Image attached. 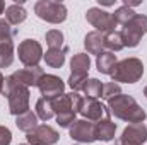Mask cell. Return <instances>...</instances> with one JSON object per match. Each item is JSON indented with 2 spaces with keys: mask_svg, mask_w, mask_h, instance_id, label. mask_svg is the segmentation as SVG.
<instances>
[{
  "mask_svg": "<svg viewBox=\"0 0 147 145\" xmlns=\"http://www.w3.org/2000/svg\"><path fill=\"white\" fill-rule=\"evenodd\" d=\"M108 111L115 118L128 121L130 125L135 123H144L146 119V111L137 104V101L128 96V94H120L116 97H113L111 101H108Z\"/></svg>",
  "mask_w": 147,
  "mask_h": 145,
  "instance_id": "cell-1",
  "label": "cell"
},
{
  "mask_svg": "<svg viewBox=\"0 0 147 145\" xmlns=\"http://www.w3.org/2000/svg\"><path fill=\"white\" fill-rule=\"evenodd\" d=\"M3 96L9 97V111L10 114H24L29 111V89L19 82H16L10 77L5 79V87H3Z\"/></svg>",
  "mask_w": 147,
  "mask_h": 145,
  "instance_id": "cell-2",
  "label": "cell"
},
{
  "mask_svg": "<svg viewBox=\"0 0 147 145\" xmlns=\"http://www.w3.org/2000/svg\"><path fill=\"white\" fill-rule=\"evenodd\" d=\"M53 101V111L57 114V121L62 128H70L74 121H75V114L79 113V106L82 97L77 92H69V94H62Z\"/></svg>",
  "mask_w": 147,
  "mask_h": 145,
  "instance_id": "cell-3",
  "label": "cell"
},
{
  "mask_svg": "<svg viewBox=\"0 0 147 145\" xmlns=\"http://www.w3.org/2000/svg\"><path fill=\"white\" fill-rule=\"evenodd\" d=\"M144 75V63L139 58H125L121 62H116L111 79L113 82H125V84H135Z\"/></svg>",
  "mask_w": 147,
  "mask_h": 145,
  "instance_id": "cell-4",
  "label": "cell"
},
{
  "mask_svg": "<svg viewBox=\"0 0 147 145\" xmlns=\"http://www.w3.org/2000/svg\"><path fill=\"white\" fill-rule=\"evenodd\" d=\"M34 12L39 19L50 22V24H60L67 19V9L60 2L53 0H39L34 5Z\"/></svg>",
  "mask_w": 147,
  "mask_h": 145,
  "instance_id": "cell-5",
  "label": "cell"
},
{
  "mask_svg": "<svg viewBox=\"0 0 147 145\" xmlns=\"http://www.w3.org/2000/svg\"><path fill=\"white\" fill-rule=\"evenodd\" d=\"M123 41H125V46L128 48H135L144 34H147V15L142 14H135L125 26H123Z\"/></svg>",
  "mask_w": 147,
  "mask_h": 145,
  "instance_id": "cell-6",
  "label": "cell"
},
{
  "mask_svg": "<svg viewBox=\"0 0 147 145\" xmlns=\"http://www.w3.org/2000/svg\"><path fill=\"white\" fill-rule=\"evenodd\" d=\"M17 55L24 67H38L43 58V48L36 39H24L17 48Z\"/></svg>",
  "mask_w": 147,
  "mask_h": 145,
  "instance_id": "cell-7",
  "label": "cell"
},
{
  "mask_svg": "<svg viewBox=\"0 0 147 145\" xmlns=\"http://www.w3.org/2000/svg\"><path fill=\"white\" fill-rule=\"evenodd\" d=\"M86 19H87V22L92 28H96L98 33H111L116 28V22L113 21V15H111L110 12L101 10L99 7L89 9L87 14H86Z\"/></svg>",
  "mask_w": 147,
  "mask_h": 145,
  "instance_id": "cell-8",
  "label": "cell"
},
{
  "mask_svg": "<svg viewBox=\"0 0 147 145\" xmlns=\"http://www.w3.org/2000/svg\"><path fill=\"white\" fill-rule=\"evenodd\" d=\"M69 133H70V138L80 144H91L96 140L94 123L87 119H75L69 128Z\"/></svg>",
  "mask_w": 147,
  "mask_h": 145,
  "instance_id": "cell-9",
  "label": "cell"
},
{
  "mask_svg": "<svg viewBox=\"0 0 147 145\" xmlns=\"http://www.w3.org/2000/svg\"><path fill=\"white\" fill-rule=\"evenodd\" d=\"M147 142V126L144 123L128 125L115 145H142Z\"/></svg>",
  "mask_w": 147,
  "mask_h": 145,
  "instance_id": "cell-10",
  "label": "cell"
},
{
  "mask_svg": "<svg viewBox=\"0 0 147 145\" xmlns=\"http://www.w3.org/2000/svg\"><path fill=\"white\" fill-rule=\"evenodd\" d=\"M28 142L29 145H55L58 142L60 135L55 128L48 125H38L33 132L28 133Z\"/></svg>",
  "mask_w": 147,
  "mask_h": 145,
  "instance_id": "cell-11",
  "label": "cell"
},
{
  "mask_svg": "<svg viewBox=\"0 0 147 145\" xmlns=\"http://www.w3.org/2000/svg\"><path fill=\"white\" fill-rule=\"evenodd\" d=\"M38 89H39V92H41V96L45 97V99H57L58 96H62L63 94V89H65V84H63V80L60 79V77H57V75H43V79L39 80V84H38Z\"/></svg>",
  "mask_w": 147,
  "mask_h": 145,
  "instance_id": "cell-12",
  "label": "cell"
},
{
  "mask_svg": "<svg viewBox=\"0 0 147 145\" xmlns=\"http://www.w3.org/2000/svg\"><path fill=\"white\" fill-rule=\"evenodd\" d=\"M79 113L87 121H99V119H103V116L111 114L108 108H105L98 99H91V97H82L80 106H79Z\"/></svg>",
  "mask_w": 147,
  "mask_h": 145,
  "instance_id": "cell-13",
  "label": "cell"
},
{
  "mask_svg": "<svg viewBox=\"0 0 147 145\" xmlns=\"http://www.w3.org/2000/svg\"><path fill=\"white\" fill-rule=\"evenodd\" d=\"M43 75H45V70L41 67H26V68H21V70L12 73V79L16 82H19V84L26 85V87H29V85H36L38 87Z\"/></svg>",
  "mask_w": 147,
  "mask_h": 145,
  "instance_id": "cell-14",
  "label": "cell"
},
{
  "mask_svg": "<svg viewBox=\"0 0 147 145\" xmlns=\"http://www.w3.org/2000/svg\"><path fill=\"white\" fill-rule=\"evenodd\" d=\"M111 114H106L103 119L94 123V130H96V140H103V142H110L115 137L116 132V123H113L110 118Z\"/></svg>",
  "mask_w": 147,
  "mask_h": 145,
  "instance_id": "cell-15",
  "label": "cell"
},
{
  "mask_svg": "<svg viewBox=\"0 0 147 145\" xmlns=\"http://www.w3.org/2000/svg\"><path fill=\"white\" fill-rule=\"evenodd\" d=\"M84 46H86L87 53L101 55L103 50H105V36H103V33H98V31L89 33L86 36V39H84Z\"/></svg>",
  "mask_w": 147,
  "mask_h": 145,
  "instance_id": "cell-16",
  "label": "cell"
},
{
  "mask_svg": "<svg viewBox=\"0 0 147 145\" xmlns=\"http://www.w3.org/2000/svg\"><path fill=\"white\" fill-rule=\"evenodd\" d=\"M14 62V43L12 38L0 39V68L10 67Z\"/></svg>",
  "mask_w": 147,
  "mask_h": 145,
  "instance_id": "cell-17",
  "label": "cell"
},
{
  "mask_svg": "<svg viewBox=\"0 0 147 145\" xmlns=\"http://www.w3.org/2000/svg\"><path fill=\"white\" fill-rule=\"evenodd\" d=\"M70 68H72V73H75V75H87L89 68H91L89 55H86V53L74 55L72 60H70Z\"/></svg>",
  "mask_w": 147,
  "mask_h": 145,
  "instance_id": "cell-18",
  "label": "cell"
},
{
  "mask_svg": "<svg viewBox=\"0 0 147 145\" xmlns=\"http://www.w3.org/2000/svg\"><path fill=\"white\" fill-rule=\"evenodd\" d=\"M26 17H28V12H26V9L22 5L14 3V5H10V7L5 9V19L12 26H19L21 22L26 21Z\"/></svg>",
  "mask_w": 147,
  "mask_h": 145,
  "instance_id": "cell-19",
  "label": "cell"
},
{
  "mask_svg": "<svg viewBox=\"0 0 147 145\" xmlns=\"http://www.w3.org/2000/svg\"><path fill=\"white\" fill-rule=\"evenodd\" d=\"M67 53H69V48L67 46H63L60 50H48L46 55H45V62L51 68H60L65 63V55Z\"/></svg>",
  "mask_w": 147,
  "mask_h": 145,
  "instance_id": "cell-20",
  "label": "cell"
},
{
  "mask_svg": "<svg viewBox=\"0 0 147 145\" xmlns=\"http://www.w3.org/2000/svg\"><path fill=\"white\" fill-rule=\"evenodd\" d=\"M115 65H116V55H115V53H111V51H103L101 55H98L96 67H98V70L101 73L111 75Z\"/></svg>",
  "mask_w": 147,
  "mask_h": 145,
  "instance_id": "cell-21",
  "label": "cell"
},
{
  "mask_svg": "<svg viewBox=\"0 0 147 145\" xmlns=\"http://www.w3.org/2000/svg\"><path fill=\"white\" fill-rule=\"evenodd\" d=\"M16 126H17L21 132L29 133V132H33L38 126V116L33 111H28V113H24V114H19L17 119H16Z\"/></svg>",
  "mask_w": 147,
  "mask_h": 145,
  "instance_id": "cell-22",
  "label": "cell"
},
{
  "mask_svg": "<svg viewBox=\"0 0 147 145\" xmlns=\"http://www.w3.org/2000/svg\"><path fill=\"white\" fill-rule=\"evenodd\" d=\"M105 48H108L111 53H113V51L123 50V48H125V41H123L121 31H111V33H106V36H105Z\"/></svg>",
  "mask_w": 147,
  "mask_h": 145,
  "instance_id": "cell-23",
  "label": "cell"
},
{
  "mask_svg": "<svg viewBox=\"0 0 147 145\" xmlns=\"http://www.w3.org/2000/svg\"><path fill=\"white\" fill-rule=\"evenodd\" d=\"M36 116L43 121H48L55 116V111H53V101L51 99H45L41 97L36 103Z\"/></svg>",
  "mask_w": 147,
  "mask_h": 145,
  "instance_id": "cell-24",
  "label": "cell"
},
{
  "mask_svg": "<svg viewBox=\"0 0 147 145\" xmlns=\"http://www.w3.org/2000/svg\"><path fill=\"white\" fill-rule=\"evenodd\" d=\"M84 94L87 97H91V99L101 97V94H103V84H101V80H98V79H87V82L84 85Z\"/></svg>",
  "mask_w": 147,
  "mask_h": 145,
  "instance_id": "cell-25",
  "label": "cell"
},
{
  "mask_svg": "<svg viewBox=\"0 0 147 145\" xmlns=\"http://www.w3.org/2000/svg\"><path fill=\"white\" fill-rule=\"evenodd\" d=\"M45 39H46V44L50 46V50H60V48H63V34L58 29L48 31L45 34Z\"/></svg>",
  "mask_w": 147,
  "mask_h": 145,
  "instance_id": "cell-26",
  "label": "cell"
},
{
  "mask_svg": "<svg viewBox=\"0 0 147 145\" xmlns=\"http://www.w3.org/2000/svg\"><path fill=\"white\" fill-rule=\"evenodd\" d=\"M113 15V21L116 22V24H121V26H125L134 15H135V12H134V9H130V7H127V5H121L120 9H116L115 10V14H111Z\"/></svg>",
  "mask_w": 147,
  "mask_h": 145,
  "instance_id": "cell-27",
  "label": "cell"
},
{
  "mask_svg": "<svg viewBox=\"0 0 147 145\" xmlns=\"http://www.w3.org/2000/svg\"><path fill=\"white\" fill-rule=\"evenodd\" d=\"M120 94H121L120 84H116V82L103 84V94H101V97H103L105 101H111L113 97H116V96H120Z\"/></svg>",
  "mask_w": 147,
  "mask_h": 145,
  "instance_id": "cell-28",
  "label": "cell"
},
{
  "mask_svg": "<svg viewBox=\"0 0 147 145\" xmlns=\"http://www.w3.org/2000/svg\"><path fill=\"white\" fill-rule=\"evenodd\" d=\"M86 82H87V75H75V73H72L70 79H69V85H70V89H74V92L84 91Z\"/></svg>",
  "mask_w": 147,
  "mask_h": 145,
  "instance_id": "cell-29",
  "label": "cell"
},
{
  "mask_svg": "<svg viewBox=\"0 0 147 145\" xmlns=\"http://www.w3.org/2000/svg\"><path fill=\"white\" fill-rule=\"evenodd\" d=\"M16 31L10 29V24L5 21V19H0V39H9V38H14Z\"/></svg>",
  "mask_w": 147,
  "mask_h": 145,
  "instance_id": "cell-30",
  "label": "cell"
},
{
  "mask_svg": "<svg viewBox=\"0 0 147 145\" xmlns=\"http://www.w3.org/2000/svg\"><path fill=\"white\" fill-rule=\"evenodd\" d=\"M12 142V133L7 126H0V145H9Z\"/></svg>",
  "mask_w": 147,
  "mask_h": 145,
  "instance_id": "cell-31",
  "label": "cell"
},
{
  "mask_svg": "<svg viewBox=\"0 0 147 145\" xmlns=\"http://www.w3.org/2000/svg\"><path fill=\"white\" fill-rule=\"evenodd\" d=\"M3 87H5V77L0 72V92H3Z\"/></svg>",
  "mask_w": 147,
  "mask_h": 145,
  "instance_id": "cell-32",
  "label": "cell"
},
{
  "mask_svg": "<svg viewBox=\"0 0 147 145\" xmlns=\"http://www.w3.org/2000/svg\"><path fill=\"white\" fill-rule=\"evenodd\" d=\"M3 9H5V3L0 0V14H3Z\"/></svg>",
  "mask_w": 147,
  "mask_h": 145,
  "instance_id": "cell-33",
  "label": "cell"
},
{
  "mask_svg": "<svg viewBox=\"0 0 147 145\" xmlns=\"http://www.w3.org/2000/svg\"><path fill=\"white\" fill-rule=\"evenodd\" d=\"M144 96H146V97H147V87H146V89H144Z\"/></svg>",
  "mask_w": 147,
  "mask_h": 145,
  "instance_id": "cell-34",
  "label": "cell"
},
{
  "mask_svg": "<svg viewBox=\"0 0 147 145\" xmlns=\"http://www.w3.org/2000/svg\"><path fill=\"white\" fill-rule=\"evenodd\" d=\"M21 145H26V144H21Z\"/></svg>",
  "mask_w": 147,
  "mask_h": 145,
  "instance_id": "cell-35",
  "label": "cell"
}]
</instances>
